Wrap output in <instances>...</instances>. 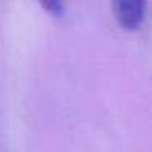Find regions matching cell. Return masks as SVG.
<instances>
[{"label":"cell","mask_w":152,"mask_h":152,"mask_svg":"<svg viewBox=\"0 0 152 152\" xmlns=\"http://www.w3.org/2000/svg\"><path fill=\"white\" fill-rule=\"evenodd\" d=\"M116 20L124 30H137L145 17V2L142 0H118L113 4Z\"/></svg>","instance_id":"cell-1"},{"label":"cell","mask_w":152,"mask_h":152,"mask_svg":"<svg viewBox=\"0 0 152 152\" xmlns=\"http://www.w3.org/2000/svg\"><path fill=\"white\" fill-rule=\"evenodd\" d=\"M41 7H43L48 13L54 15V17H59L64 12V4H61V2H43Z\"/></svg>","instance_id":"cell-2"}]
</instances>
